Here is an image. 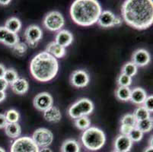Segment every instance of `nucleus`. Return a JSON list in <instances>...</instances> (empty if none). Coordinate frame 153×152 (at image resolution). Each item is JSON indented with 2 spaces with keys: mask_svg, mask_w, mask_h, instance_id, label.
Here are the masks:
<instances>
[{
  "mask_svg": "<svg viewBox=\"0 0 153 152\" xmlns=\"http://www.w3.org/2000/svg\"><path fill=\"white\" fill-rule=\"evenodd\" d=\"M121 15L126 24L137 30H146L153 24V2L126 0L122 5Z\"/></svg>",
  "mask_w": 153,
  "mask_h": 152,
  "instance_id": "obj_1",
  "label": "nucleus"
},
{
  "mask_svg": "<svg viewBox=\"0 0 153 152\" xmlns=\"http://www.w3.org/2000/svg\"><path fill=\"white\" fill-rule=\"evenodd\" d=\"M102 8L96 0H76L70 7L72 22L82 27H89L98 22Z\"/></svg>",
  "mask_w": 153,
  "mask_h": 152,
  "instance_id": "obj_2",
  "label": "nucleus"
},
{
  "mask_svg": "<svg viewBox=\"0 0 153 152\" xmlns=\"http://www.w3.org/2000/svg\"><path fill=\"white\" fill-rule=\"evenodd\" d=\"M59 71V62L55 57L46 51L39 53L32 59L30 72L35 80L48 82L53 80Z\"/></svg>",
  "mask_w": 153,
  "mask_h": 152,
  "instance_id": "obj_3",
  "label": "nucleus"
},
{
  "mask_svg": "<svg viewBox=\"0 0 153 152\" xmlns=\"http://www.w3.org/2000/svg\"><path fill=\"white\" fill-rule=\"evenodd\" d=\"M81 140L85 148L95 151L102 148L106 142V136L101 129L90 126L82 132Z\"/></svg>",
  "mask_w": 153,
  "mask_h": 152,
  "instance_id": "obj_4",
  "label": "nucleus"
},
{
  "mask_svg": "<svg viewBox=\"0 0 153 152\" xmlns=\"http://www.w3.org/2000/svg\"><path fill=\"white\" fill-rule=\"evenodd\" d=\"M94 104L88 98H82L69 107L68 114L72 119H79L84 116H88L94 110Z\"/></svg>",
  "mask_w": 153,
  "mask_h": 152,
  "instance_id": "obj_5",
  "label": "nucleus"
},
{
  "mask_svg": "<svg viewBox=\"0 0 153 152\" xmlns=\"http://www.w3.org/2000/svg\"><path fill=\"white\" fill-rule=\"evenodd\" d=\"M43 24L46 29L51 31H59L65 24V19L60 12L52 11L44 17Z\"/></svg>",
  "mask_w": 153,
  "mask_h": 152,
  "instance_id": "obj_6",
  "label": "nucleus"
},
{
  "mask_svg": "<svg viewBox=\"0 0 153 152\" xmlns=\"http://www.w3.org/2000/svg\"><path fill=\"white\" fill-rule=\"evenodd\" d=\"M40 148L33 139L28 136L15 139L11 146L10 152H39Z\"/></svg>",
  "mask_w": 153,
  "mask_h": 152,
  "instance_id": "obj_7",
  "label": "nucleus"
},
{
  "mask_svg": "<svg viewBox=\"0 0 153 152\" xmlns=\"http://www.w3.org/2000/svg\"><path fill=\"white\" fill-rule=\"evenodd\" d=\"M32 139L38 148H48L53 141V134L46 128H39L36 129L32 136Z\"/></svg>",
  "mask_w": 153,
  "mask_h": 152,
  "instance_id": "obj_8",
  "label": "nucleus"
},
{
  "mask_svg": "<svg viewBox=\"0 0 153 152\" xmlns=\"http://www.w3.org/2000/svg\"><path fill=\"white\" fill-rule=\"evenodd\" d=\"M24 37L29 46L34 48L43 37V31L38 25L31 24L27 27L24 33Z\"/></svg>",
  "mask_w": 153,
  "mask_h": 152,
  "instance_id": "obj_9",
  "label": "nucleus"
},
{
  "mask_svg": "<svg viewBox=\"0 0 153 152\" xmlns=\"http://www.w3.org/2000/svg\"><path fill=\"white\" fill-rule=\"evenodd\" d=\"M33 104L37 110L44 112L52 107L53 99L48 92H41L35 96L33 100Z\"/></svg>",
  "mask_w": 153,
  "mask_h": 152,
  "instance_id": "obj_10",
  "label": "nucleus"
},
{
  "mask_svg": "<svg viewBox=\"0 0 153 152\" xmlns=\"http://www.w3.org/2000/svg\"><path fill=\"white\" fill-rule=\"evenodd\" d=\"M90 81L89 75L85 71L79 69L72 72L70 76V83L72 86L82 88L88 85Z\"/></svg>",
  "mask_w": 153,
  "mask_h": 152,
  "instance_id": "obj_11",
  "label": "nucleus"
},
{
  "mask_svg": "<svg viewBox=\"0 0 153 152\" xmlns=\"http://www.w3.org/2000/svg\"><path fill=\"white\" fill-rule=\"evenodd\" d=\"M151 60L149 53L144 49H139L132 56V62L137 67H143L148 65Z\"/></svg>",
  "mask_w": 153,
  "mask_h": 152,
  "instance_id": "obj_12",
  "label": "nucleus"
},
{
  "mask_svg": "<svg viewBox=\"0 0 153 152\" xmlns=\"http://www.w3.org/2000/svg\"><path fill=\"white\" fill-rule=\"evenodd\" d=\"M133 143L130 137L123 135H119L114 141L115 151L120 152H130L133 146Z\"/></svg>",
  "mask_w": 153,
  "mask_h": 152,
  "instance_id": "obj_13",
  "label": "nucleus"
},
{
  "mask_svg": "<svg viewBox=\"0 0 153 152\" xmlns=\"http://www.w3.org/2000/svg\"><path fill=\"white\" fill-rule=\"evenodd\" d=\"M72 41H73V35L68 30H59L55 37L56 43L64 48L70 46Z\"/></svg>",
  "mask_w": 153,
  "mask_h": 152,
  "instance_id": "obj_14",
  "label": "nucleus"
},
{
  "mask_svg": "<svg viewBox=\"0 0 153 152\" xmlns=\"http://www.w3.org/2000/svg\"><path fill=\"white\" fill-rule=\"evenodd\" d=\"M43 113H43L44 118L47 122L57 123L61 120V118H62V114H61L59 109L54 106H52Z\"/></svg>",
  "mask_w": 153,
  "mask_h": 152,
  "instance_id": "obj_15",
  "label": "nucleus"
},
{
  "mask_svg": "<svg viewBox=\"0 0 153 152\" xmlns=\"http://www.w3.org/2000/svg\"><path fill=\"white\" fill-rule=\"evenodd\" d=\"M115 17H116V15L111 11H103L99 16V19H98L97 23L102 27H114V22Z\"/></svg>",
  "mask_w": 153,
  "mask_h": 152,
  "instance_id": "obj_16",
  "label": "nucleus"
},
{
  "mask_svg": "<svg viewBox=\"0 0 153 152\" xmlns=\"http://www.w3.org/2000/svg\"><path fill=\"white\" fill-rule=\"evenodd\" d=\"M11 88L15 94H19V95H23L28 91V82L25 79L19 78L17 80L11 84Z\"/></svg>",
  "mask_w": 153,
  "mask_h": 152,
  "instance_id": "obj_17",
  "label": "nucleus"
},
{
  "mask_svg": "<svg viewBox=\"0 0 153 152\" xmlns=\"http://www.w3.org/2000/svg\"><path fill=\"white\" fill-rule=\"evenodd\" d=\"M46 52L52 55L56 59L64 57L66 53V48L59 46L55 41L51 42L50 44H48V45L46 47Z\"/></svg>",
  "mask_w": 153,
  "mask_h": 152,
  "instance_id": "obj_18",
  "label": "nucleus"
},
{
  "mask_svg": "<svg viewBox=\"0 0 153 152\" xmlns=\"http://www.w3.org/2000/svg\"><path fill=\"white\" fill-rule=\"evenodd\" d=\"M147 97L146 91L142 87H135L131 90V95H130V100L132 103L136 105L143 104L145 100Z\"/></svg>",
  "mask_w": 153,
  "mask_h": 152,
  "instance_id": "obj_19",
  "label": "nucleus"
},
{
  "mask_svg": "<svg viewBox=\"0 0 153 152\" xmlns=\"http://www.w3.org/2000/svg\"><path fill=\"white\" fill-rule=\"evenodd\" d=\"M5 133L11 139H18L22 135V128L19 123H7L5 127Z\"/></svg>",
  "mask_w": 153,
  "mask_h": 152,
  "instance_id": "obj_20",
  "label": "nucleus"
},
{
  "mask_svg": "<svg viewBox=\"0 0 153 152\" xmlns=\"http://www.w3.org/2000/svg\"><path fill=\"white\" fill-rule=\"evenodd\" d=\"M61 152H80V145L75 139H66L61 146Z\"/></svg>",
  "mask_w": 153,
  "mask_h": 152,
  "instance_id": "obj_21",
  "label": "nucleus"
},
{
  "mask_svg": "<svg viewBox=\"0 0 153 152\" xmlns=\"http://www.w3.org/2000/svg\"><path fill=\"white\" fill-rule=\"evenodd\" d=\"M5 27L9 32L17 33L22 28V22L18 18L12 17L5 22Z\"/></svg>",
  "mask_w": 153,
  "mask_h": 152,
  "instance_id": "obj_22",
  "label": "nucleus"
},
{
  "mask_svg": "<svg viewBox=\"0 0 153 152\" xmlns=\"http://www.w3.org/2000/svg\"><path fill=\"white\" fill-rule=\"evenodd\" d=\"M115 95L118 100L126 102L130 100L131 90L129 87H119L115 91Z\"/></svg>",
  "mask_w": 153,
  "mask_h": 152,
  "instance_id": "obj_23",
  "label": "nucleus"
},
{
  "mask_svg": "<svg viewBox=\"0 0 153 152\" xmlns=\"http://www.w3.org/2000/svg\"><path fill=\"white\" fill-rule=\"evenodd\" d=\"M152 127L153 121L152 119L150 117L149 119H144V120L137 121V122L136 124V127L135 128L138 129L143 133H146V132H149L152 129Z\"/></svg>",
  "mask_w": 153,
  "mask_h": 152,
  "instance_id": "obj_24",
  "label": "nucleus"
},
{
  "mask_svg": "<svg viewBox=\"0 0 153 152\" xmlns=\"http://www.w3.org/2000/svg\"><path fill=\"white\" fill-rule=\"evenodd\" d=\"M137 70H138V68L133 62H128L126 64H124L123 66L122 67L121 72L124 75H126L127 76H130V77L132 78L133 76L136 75Z\"/></svg>",
  "mask_w": 153,
  "mask_h": 152,
  "instance_id": "obj_25",
  "label": "nucleus"
},
{
  "mask_svg": "<svg viewBox=\"0 0 153 152\" xmlns=\"http://www.w3.org/2000/svg\"><path fill=\"white\" fill-rule=\"evenodd\" d=\"M19 42H20V40H19V37L18 35V33H12V32L9 31V33H7L5 40H4L3 44H5L7 47H12V48L16 44H19Z\"/></svg>",
  "mask_w": 153,
  "mask_h": 152,
  "instance_id": "obj_26",
  "label": "nucleus"
},
{
  "mask_svg": "<svg viewBox=\"0 0 153 152\" xmlns=\"http://www.w3.org/2000/svg\"><path fill=\"white\" fill-rule=\"evenodd\" d=\"M75 125L77 129H80V130L85 131L88 128L90 127L91 125V121H90L89 118L87 116H82L79 119H75Z\"/></svg>",
  "mask_w": 153,
  "mask_h": 152,
  "instance_id": "obj_27",
  "label": "nucleus"
},
{
  "mask_svg": "<svg viewBox=\"0 0 153 152\" xmlns=\"http://www.w3.org/2000/svg\"><path fill=\"white\" fill-rule=\"evenodd\" d=\"M133 115L137 121L144 120V119L150 118V112H149L144 107H137L135 110Z\"/></svg>",
  "mask_w": 153,
  "mask_h": 152,
  "instance_id": "obj_28",
  "label": "nucleus"
},
{
  "mask_svg": "<svg viewBox=\"0 0 153 152\" xmlns=\"http://www.w3.org/2000/svg\"><path fill=\"white\" fill-rule=\"evenodd\" d=\"M5 116L7 122L9 123H17L19 120V118H20L19 113L17 110H13V109H11V110L7 111Z\"/></svg>",
  "mask_w": 153,
  "mask_h": 152,
  "instance_id": "obj_29",
  "label": "nucleus"
},
{
  "mask_svg": "<svg viewBox=\"0 0 153 152\" xmlns=\"http://www.w3.org/2000/svg\"><path fill=\"white\" fill-rule=\"evenodd\" d=\"M3 79L8 82V84H12L19 79V75L14 69H8L5 71Z\"/></svg>",
  "mask_w": 153,
  "mask_h": 152,
  "instance_id": "obj_30",
  "label": "nucleus"
},
{
  "mask_svg": "<svg viewBox=\"0 0 153 152\" xmlns=\"http://www.w3.org/2000/svg\"><path fill=\"white\" fill-rule=\"evenodd\" d=\"M120 122H121V125H128L135 128L136 127V124L137 122V120L135 118L133 114L127 113L122 117Z\"/></svg>",
  "mask_w": 153,
  "mask_h": 152,
  "instance_id": "obj_31",
  "label": "nucleus"
},
{
  "mask_svg": "<svg viewBox=\"0 0 153 152\" xmlns=\"http://www.w3.org/2000/svg\"><path fill=\"white\" fill-rule=\"evenodd\" d=\"M117 84L119 87H130L132 84V78L121 73L117 79Z\"/></svg>",
  "mask_w": 153,
  "mask_h": 152,
  "instance_id": "obj_32",
  "label": "nucleus"
},
{
  "mask_svg": "<svg viewBox=\"0 0 153 152\" xmlns=\"http://www.w3.org/2000/svg\"><path fill=\"white\" fill-rule=\"evenodd\" d=\"M12 50H13V52L16 55L19 56H22L25 55V53L27 52V47L25 43L19 42V44H17L15 47H12Z\"/></svg>",
  "mask_w": 153,
  "mask_h": 152,
  "instance_id": "obj_33",
  "label": "nucleus"
},
{
  "mask_svg": "<svg viewBox=\"0 0 153 152\" xmlns=\"http://www.w3.org/2000/svg\"><path fill=\"white\" fill-rule=\"evenodd\" d=\"M128 136L130 137V139H131L133 142H139L143 139V133L141 131L139 130L138 129L133 128V129L131 131V132H130V135Z\"/></svg>",
  "mask_w": 153,
  "mask_h": 152,
  "instance_id": "obj_34",
  "label": "nucleus"
},
{
  "mask_svg": "<svg viewBox=\"0 0 153 152\" xmlns=\"http://www.w3.org/2000/svg\"><path fill=\"white\" fill-rule=\"evenodd\" d=\"M143 107L146 109L149 112H152L153 111V96H147L146 99L145 100V102L143 103Z\"/></svg>",
  "mask_w": 153,
  "mask_h": 152,
  "instance_id": "obj_35",
  "label": "nucleus"
},
{
  "mask_svg": "<svg viewBox=\"0 0 153 152\" xmlns=\"http://www.w3.org/2000/svg\"><path fill=\"white\" fill-rule=\"evenodd\" d=\"M133 129V126L128 125H121L120 129V135H123V136H129L131 131Z\"/></svg>",
  "mask_w": 153,
  "mask_h": 152,
  "instance_id": "obj_36",
  "label": "nucleus"
},
{
  "mask_svg": "<svg viewBox=\"0 0 153 152\" xmlns=\"http://www.w3.org/2000/svg\"><path fill=\"white\" fill-rule=\"evenodd\" d=\"M8 33H9V30H7L5 27H0V43L3 44L4 40H5Z\"/></svg>",
  "mask_w": 153,
  "mask_h": 152,
  "instance_id": "obj_37",
  "label": "nucleus"
},
{
  "mask_svg": "<svg viewBox=\"0 0 153 152\" xmlns=\"http://www.w3.org/2000/svg\"><path fill=\"white\" fill-rule=\"evenodd\" d=\"M8 122L6 120L5 114L0 113V129H5V125H7Z\"/></svg>",
  "mask_w": 153,
  "mask_h": 152,
  "instance_id": "obj_38",
  "label": "nucleus"
},
{
  "mask_svg": "<svg viewBox=\"0 0 153 152\" xmlns=\"http://www.w3.org/2000/svg\"><path fill=\"white\" fill-rule=\"evenodd\" d=\"M9 86V84L3 78H0V91H5Z\"/></svg>",
  "mask_w": 153,
  "mask_h": 152,
  "instance_id": "obj_39",
  "label": "nucleus"
},
{
  "mask_svg": "<svg viewBox=\"0 0 153 152\" xmlns=\"http://www.w3.org/2000/svg\"><path fill=\"white\" fill-rule=\"evenodd\" d=\"M122 24V19L120 17H115L114 22V27H119Z\"/></svg>",
  "mask_w": 153,
  "mask_h": 152,
  "instance_id": "obj_40",
  "label": "nucleus"
},
{
  "mask_svg": "<svg viewBox=\"0 0 153 152\" xmlns=\"http://www.w3.org/2000/svg\"><path fill=\"white\" fill-rule=\"evenodd\" d=\"M6 71L5 65L3 64L0 63V78H3L4 75H5V72Z\"/></svg>",
  "mask_w": 153,
  "mask_h": 152,
  "instance_id": "obj_41",
  "label": "nucleus"
},
{
  "mask_svg": "<svg viewBox=\"0 0 153 152\" xmlns=\"http://www.w3.org/2000/svg\"><path fill=\"white\" fill-rule=\"evenodd\" d=\"M6 97V94L5 91H0V103L3 102Z\"/></svg>",
  "mask_w": 153,
  "mask_h": 152,
  "instance_id": "obj_42",
  "label": "nucleus"
},
{
  "mask_svg": "<svg viewBox=\"0 0 153 152\" xmlns=\"http://www.w3.org/2000/svg\"><path fill=\"white\" fill-rule=\"evenodd\" d=\"M39 152H53L51 148H43L41 150L39 151Z\"/></svg>",
  "mask_w": 153,
  "mask_h": 152,
  "instance_id": "obj_43",
  "label": "nucleus"
},
{
  "mask_svg": "<svg viewBox=\"0 0 153 152\" xmlns=\"http://www.w3.org/2000/svg\"><path fill=\"white\" fill-rule=\"evenodd\" d=\"M11 2L10 0H6V1H2V0H0V5H8L9 3Z\"/></svg>",
  "mask_w": 153,
  "mask_h": 152,
  "instance_id": "obj_44",
  "label": "nucleus"
},
{
  "mask_svg": "<svg viewBox=\"0 0 153 152\" xmlns=\"http://www.w3.org/2000/svg\"><path fill=\"white\" fill-rule=\"evenodd\" d=\"M143 152H153V148L152 146H149V147H147L145 149L144 151Z\"/></svg>",
  "mask_w": 153,
  "mask_h": 152,
  "instance_id": "obj_45",
  "label": "nucleus"
},
{
  "mask_svg": "<svg viewBox=\"0 0 153 152\" xmlns=\"http://www.w3.org/2000/svg\"><path fill=\"white\" fill-rule=\"evenodd\" d=\"M0 152H6V151H5V149L2 148V147H0Z\"/></svg>",
  "mask_w": 153,
  "mask_h": 152,
  "instance_id": "obj_46",
  "label": "nucleus"
},
{
  "mask_svg": "<svg viewBox=\"0 0 153 152\" xmlns=\"http://www.w3.org/2000/svg\"><path fill=\"white\" fill-rule=\"evenodd\" d=\"M113 152H120V151H115V150H114Z\"/></svg>",
  "mask_w": 153,
  "mask_h": 152,
  "instance_id": "obj_47",
  "label": "nucleus"
}]
</instances>
